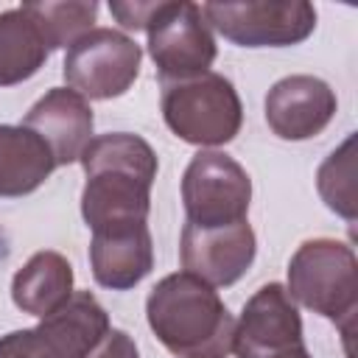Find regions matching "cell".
Returning a JSON list of instances; mask_svg holds the SVG:
<instances>
[{
  "mask_svg": "<svg viewBox=\"0 0 358 358\" xmlns=\"http://www.w3.org/2000/svg\"><path fill=\"white\" fill-rule=\"evenodd\" d=\"M78 162L87 176L81 215L92 232L148 224L151 185L159 162L143 137L129 131L98 134L87 143Z\"/></svg>",
  "mask_w": 358,
  "mask_h": 358,
  "instance_id": "1",
  "label": "cell"
},
{
  "mask_svg": "<svg viewBox=\"0 0 358 358\" xmlns=\"http://www.w3.org/2000/svg\"><path fill=\"white\" fill-rule=\"evenodd\" d=\"M145 319L157 341L176 358H227L232 352V313L213 285L187 271L168 274L151 288Z\"/></svg>",
  "mask_w": 358,
  "mask_h": 358,
  "instance_id": "2",
  "label": "cell"
},
{
  "mask_svg": "<svg viewBox=\"0 0 358 358\" xmlns=\"http://www.w3.org/2000/svg\"><path fill=\"white\" fill-rule=\"evenodd\" d=\"M288 296L341 327L347 341L358 310V260L350 243L333 238L305 241L288 263Z\"/></svg>",
  "mask_w": 358,
  "mask_h": 358,
  "instance_id": "3",
  "label": "cell"
},
{
  "mask_svg": "<svg viewBox=\"0 0 358 358\" xmlns=\"http://www.w3.org/2000/svg\"><path fill=\"white\" fill-rule=\"evenodd\" d=\"M162 117L168 129L190 145H224L243 123L238 90L221 73L162 84Z\"/></svg>",
  "mask_w": 358,
  "mask_h": 358,
  "instance_id": "4",
  "label": "cell"
},
{
  "mask_svg": "<svg viewBox=\"0 0 358 358\" xmlns=\"http://www.w3.org/2000/svg\"><path fill=\"white\" fill-rule=\"evenodd\" d=\"M148 53L162 84L187 81L210 73L215 62V39L201 8L187 0H159L145 25Z\"/></svg>",
  "mask_w": 358,
  "mask_h": 358,
  "instance_id": "5",
  "label": "cell"
},
{
  "mask_svg": "<svg viewBox=\"0 0 358 358\" xmlns=\"http://www.w3.org/2000/svg\"><path fill=\"white\" fill-rule=\"evenodd\" d=\"M252 179L224 151H199L182 176V204L190 227L215 229L246 221Z\"/></svg>",
  "mask_w": 358,
  "mask_h": 358,
  "instance_id": "6",
  "label": "cell"
},
{
  "mask_svg": "<svg viewBox=\"0 0 358 358\" xmlns=\"http://www.w3.org/2000/svg\"><path fill=\"white\" fill-rule=\"evenodd\" d=\"M140 45L115 28H92L78 36L64 53V81L73 92L90 101L123 95L140 73Z\"/></svg>",
  "mask_w": 358,
  "mask_h": 358,
  "instance_id": "7",
  "label": "cell"
},
{
  "mask_svg": "<svg viewBox=\"0 0 358 358\" xmlns=\"http://www.w3.org/2000/svg\"><path fill=\"white\" fill-rule=\"evenodd\" d=\"M210 28L241 48H285L305 42L316 28V8L291 3H204L199 6Z\"/></svg>",
  "mask_w": 358,
  "mask_h": 358,
  "instance_id": "8",
  "label": "cell"
},
{
  "mask_svg": "<svg viewBox=\"0 0 358 358\" xmlns=\"http://www.w3.org/2000/svg\"><path fill=\"white\" fill-rule=\"evenodd\" d=\"M109 316L90 291H73L53 313L42 316L36 327L14 330L17 358H92L109 336Z\"/></svg>",
  "mask_w": 358,
  "mask_h": 358,
  "instance_id": "9",
  "label": "cell"
},
{
  "mask_svg": "<svg viewBox=\"0 0 358 358\" xmlns=\"http://www.w3.org/2000/svg\"><path fill=\"white\" fill-rule=\"evenodd\" d=\"M305 347L302 319L285 285L268 282L257 288L235 322V358H282Z\"/></svg>",
  "mask_w": 358,
  "mask_h": 358,
  "instance_id": "10",
  "label": "cell"
},
{
  "mask_svg": "<svg viewBox=\"0 0 358 358\" xmlns=\"http://www.w3.org/2000/svg\"><path fill=\"white\" fill-rule=\"evenodd\" d=\"M257 252L255 229L249 221H238L229 227L199 229L185 224L179 238V257L187 274L204 280L207 285H232L238 282Z\"/></svg>",
  "mask_w": 358,
  "mask_h": 358,
  "instance_id": "11",
  "label": "cell"
},
{
  "mask_svg": "<svg viewBox=\"0 0 358 358\" xmlns=\"http://www.w3.org/2000/svg\"><path fill=\"white\" fill-rule=\"evenodd\" d=\"M338 98L316 76H285L266 95V123L280 140H310L327 129Z\"/></svg>",
  "mask_w": 358,
  "mask_h": 358,
  "instance_id": "12",
  "label": "cell"
},
{
  "mask_svg": "<svg viewBox=\"0 0 358 358\" xmlns=\"http://www.w3.org/2000/svg\"><path fill=\"white\" fill-rule=\"evenodd\" d=\"M92 109L87 98L67 87L48 90L25 115L22 126L39 134L59 165L78 162L87 143L92 140Z\"/></svg>",
  "mask_w": 358,
  "mask_h": 358,
  "instance_id": "13",
  "label": "cell"
},
{
  "mask_svg": "<svg viewBox=\"0 0 358 358\" xmlns=\"http://www.w3.org/2000/svg\"><path fill=\"white\" fill-rule=\"evenodd\" d=\"M90 266L98 285L112 291H129L154 268V243L148 224L131 229L92 232Z\"/></svg>",
  "mask_w": 358,
  "mask_h": 358,
  "instance_id": "14",
  "label": "cell"
},
{
  "mask_svg": "<svg viewBox=\"0 0 358 358\" xmlns=\"http://www.w3.org/2000/svg\"><path fill=\"white\" fill-rule=\"evenodd\" d=\"M56 171L48 143L31 129L0 123V196L20 199L45 185Z\"/></svg>",
  "mask_w": 358,
  "mask_h": 358,
  "instance_id": "15",
  "label": "cell"
},
{
  "mask_svg": "<svg viewBox=\"0 0 358 358\" xmlns=\"http://www.w3.org/2000/svg\"><path fill=\"white\" fill-rule=\"evenodd\" d=\"M73 294V266L64 255L42 249L11 280V299L22 313L36 319L62 308Z\"/></svg>",
  "mask_w": 358,
  "mask_h": 358,
  "instance_id": "16",
  "label": "cell"
},
{
  "mask_svg": "<svg viewBox=\"0 0 358 358\" xmlns=\"http://www.w3.org/2000/svg\"><path fill=\"white\" fill-rule=\"evenodd\" d=\"M50 48L25 6L0 11V87L28 81L45 64Z\"/></svg>",
  "mask_w": 358,
  "mask_h": 358,
  "instance_id": "17",
  "label": "cell"
},
{
  "mask_svg": "<svg viewBox=\"0 0 358 358\" xmlns=\"http://www.w3.org/2000/svg\"><path fill=\"white\" fill-rule=\"evenodd\" d=\"M316 187L322 201L347 221L358 215L355 199V134H350L316 171Z\"/></svg>",
  "mask_w": 358,
  "mask_h": 358,
  "instance_id": "18",
  "label": "cell"
},
{
  "mask_svg": "<svg viewBox=\"0 0 358 358\" xmlns=\"http://www.w3.org/2000/svg\"><path fill=\"white\" fill-rule=\"evenodd\" d=\"M34 20L39 22L45 42L50 50L56 48H70L78 36L92 31V22L98 17V3L95 0H73V3H22Z\"/></svg>",
  "mask_w": 358,
  "mask_h": 358,
  "instance_id": "19",
  "label": "cell"
},
{
  "mask_svg": "<svg viewBox=\"0 0 358 358\" xmlns=\"http://www.w3.org/2000/svg\"><path fill=\"white\" fill-rule=\"evenodd\" d=\"M157 3L159 0H151V3H109V11H112V17L123 28H129V31H145L148 20L157 11Z\"/></svg>",
  "mask_w": 358,
  "mask_h": 358,
  "instance_id": "20",
  "label": "cell"
},
{
  "mask_svg": "<svg viewBox=\"0 0 358 358\" xmlns=\"http://www.w3.org/2000/svg\"><path fill=\"white\" fill-rule=\"evenodd\" d=\"M92 358H140V355H137V344L126 330H109V336L101 341Z\"/></svg>",
  "mask_w": 358,
  "mask_h": 358,
  "instance_id": "21",
  "label": "cell"
},
{
  "mask_svg": "<svg viewBox=\"0 0 358 358\" xmlns=\"http://www.w3.org/2000/svg\"><path fill=\"white\" fill-rule=\"evenodd\" d=\"M0 358H17V352H14V341H11V333L0 338Z\"/></svg>",
  "mask_w": 358,
  "mask_h": 358,
  "instance_id": "22",
  "label": "cell"
},
{
  "mask_svg": "<svg viewBox=\"0 0 358 358\" xmlns=\"http://www.w3.org/2000/svg\"><path fill=\"white\" fill-rule=\"evenodd\" d=\"M282 358H310V352H308V347H299V350H291V352L282 355Z\"/></svg>",
  "mask_w": 358,
  "mask_h": 358,
  "instance_id": "23",
  "label": "cell"
},
{
  "mask_svg": "<svg viewBox=\"0 0 358 358\" xmlns=\"http://www.w3.org/2000/svg\"><path fill=\"white\" fill-rule=\"evenodd\" d=\"M6 255H8V246H6V238L0 235V260H6Z\"/></svg>",
  "mask_w": 358,
  "mask_h": 358,
  "instance_id": "24",
  "label": "cell"
}]
</instances>
